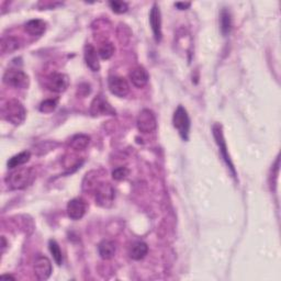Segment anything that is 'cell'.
<instances>
[{"instance_id": "1", "label": "cell", "mask_w": 281, "mask_h": 281, "mask_svg": "<svg viewBox=\"0 0 281 281\" xmlns=\"http://www.w3.org/2000/svg\"><path fill=\"white\" fill-rule=\"evenodd\" d=\"M34 177L35 174L32 168L21 167L11 171L10 174L6 177V184L8 185L10 189L21 190L30 185L33 182Z\"/></svg>"}, {"instance_id": "2", "label": "cell", "mask_w": 281, "mask_h": 281, "mask_svg": "<svg viewBox=\"0 0 281 281\" xmlns=\"http://www.w3.org/2000/svg\"><path fill=\"white\" fill-rule=\"evenodd\" d=\"M3 118L10 122L13 125H20L23 123L27 118V111L24 106L17 99H11L3 107Z\"/></svg>"}, {"instance_id": "3", "label": "cell", "mask_w": 281, "mask_h": 281, "mask_svg": "<svg viewBox=\"0 0 281 281\" xmlns=\"http://www.w3.org/2000/svg\"><path fill=\"white\" fill-rule=\"evenodd\" d=\"M172 124L182 136L184 141H188L190 132V119L187 110L183 106H179L172 117Z\"/></svg>"}, {"instance_id": "4", "label": "cell", "mask_w": 281, "mask_h": 281, "mask_svg": "<svg viewBox=\"0 0 281 281\" xmlns=\"http://www.w3.org/2000/svg\"><path fill=\"white\" fill-rule=\"evenodd\" d=\"M3 81L7 86L13 88L27 89L30 86V78L20 69H8L4 74Z\"/></svg>"}, {"instance_id": "5", "label": "cell", "mask_w": 281, "mask_h": 281, "mask_svg": "<svg viewBox=\"0 0 281 281\" xmlns=\"http://www.w3.org/2000/svg\"><path fill=\"white\" fill-rule=\"evenodd\" d=\"M114 196V188L109 183H100L96 186V202L98 206L103 208L111 207Z\"/></svg>"}, {"instance_id": "6", "label": "cell", "mask_w": 281, "mask_h": 281, "mask_svg": "<svg viewBox=\"0 0 281 281\" xmlns=\"http://www.w3.org/2000/svg\"><path fill=\"white\" fill-rule=\"evenodd\" d=\"M136 126L142 133H152L157 127V120L152 110L143 109L136 119Z\"/></svg>"}, {"instance_id": "7", "label": "cell", "mask_w": 281, "mask_h": 281, "mask_svg": "<svg viewBox=\"0 0 281 281\" xmlns=\"http://www.w3.org/2000/svg\"><path fill=\"white\" fill-rule=\"evenodd\" d=\"M213 136L215 139V142H217V144L219 145V148H220V154L222 156L223 160H224V162L226 163L227 167L229 168V170L232 171L233 176L235 177L236 176V172H235V168H234V165L232 163V161H231V157L228 155V150H227V146H226V142L224 140V135H223V131H222V126L220 124H214L213 125Z\"/></svg>"}, {"instance_id": "8", "label": "cell", "mask_w": 281, "mask_h": 281, "mask_svg": "<svg viewBox=\"0 0 281 281\" xmlns=\"http://www.w3.org/2000/svg\"><path fill=\"white\" fill-rule=\"evenodd\" d=\"M34 276L38 280H46L52 273V263L46 256H39L33 265Z\"/></svg>"}, {"instance_id": "9", "label": "cell", "mask_w": 281, "mask_h": 281, "mask_svg": "<svg viewBox=\"0 0 281 281\" xmlns=\"http://www.w3.org/2000/svg\"><path fill=\"white\" fill-rule=\"evenodd\" d=\"M69 86V77L66 74L55 73L47 78L46 87L56 93L66 91Z\"/></svg>"}, {"instance_id": "10", "label": "cell", "mask_w": 281, "mask_h": 281, "mask_svg": "<svg viewBox=\"0 0 281 281\" xmlns=\"http://www.w3.org/2000/svg\"><path fill=\"white\" fill-rule=\"evenodd\" d=\"M90 114L92 117H100V115H114L115 111L111 105L107 100L99 95L92 100L90 105Z\"/></svg>"}, {"instance_id": "11", "label": "cell", "mask_w": 281, "mask_h": 281, "mask_svg": "<svg viewBox=\"0 0 281 281\" xmlns=\"http://www.w3.org/2000/svg\"><path fill=\"white\" fill-rule=\"evenodd\" d=\"M149 24H150V28H152L155 41L157 43H160L163 38L162 14H161L160 7H158L157 4H154L152 9L149 11Z\"/></svg>"}, {"instance_id": "12", "label": "cell", "mask_w": 281, "mask_h": 281, "mask_svg": "<svg viewBox=\"0 0 281 281\" xmlns=\"http://www.w3.org/2000/svg\"><path fill=\"white\" fill-rule=\"evenodd\" d=\"M86 211H87V203L82 198H75L70 200L67 205L68 217L74 221L83 219V217L86 214Z\"/></svg>"}, {"instance_id": "13", "label": "cell", "mask_w": 281, "mask_h": 281, "mask_svg": "<svg viewBox=\"0 0 281 281\" xmlns=\"http://www.w3.org/2000/svg\"><path fill=\"white\" fill-rule=\"evenodd\" d=\"M109 89L112 95L123 98L127 96L130 91V86L126 79L120 76H113L109 79Z\"/></svg>"}, {"instance_id": "14", "label": "cell", "mask_w": 281, "mask_h": 281, "mask_svg": "<svg viewBox=\"0 0 281 281\" xmlns=\"http://www.w3.org/2000/svg\"><path fill=\"white\" fill-rule=\"evenodd\" d=\"M129 76H130V79H131L132 84L138 88H143L144 86L148 83V79H149L147 70L142 66L133 68L131 71H130Z\"/></svg>"}, {"instance_id": "15", "label": "cell", "mask_w": 281, "mask_h": 281, "mask_svg": "<svg viewBox=\"0 0 281 281\" xmlns=\"http://www.w3.org/2000/svg\"><path fill=\"white\" fill-rule=\"evenodd\" d=\"M84 57L85 62L87 64V66L92 71H98L100 69V62L98 57L97 49L93 47L91 44H86L84 48Z\"/></svg>"}, {"instance_id": "16", "label": "cell", "mask_w": 281, "mask_h": 281, "mask_svg": "<svg viewBox=\"0 0 281 281\" xmlns=\"http://www.w3.org/2000/svg\"><path fill=\"white\" fill-rule=\"evenodd\" d=\"M24 30L32 37H41L46 31V22L41 19H32L25 23Z\"/></svg>"}, {"instance_id": "17", "label": "cell", "mask_w": 281, "mask_h": 281, "mask_svg": "<svg viewBox=\"0 0 281 281\" xmlns=\"http://www.w3.org/2000/svg\"><path fill=\"white\" fill-rule=\"evenodd\" d=\"M99 255L105 261H109V259L113 258L115 255V251H117V245L113 241L105 240L99 244L98 246Z\"/></svg>"}, {"instance_id": "18", "label": "cell", "mask_w": 281, "mask_h": 281, "mask_svg": "<svg viewBox=\"0 0 281 281\" xmlns=\"http://www.w3.org/2000/svg\"><path fill=\"white\" fill-rule=\"evenodd\" d=\"M147 253H148L147 244L141 241L132 244V246L130 247V250H129V255L133 259V261H141V259H143L147 255Z\"/></svg>"}, {"instance_id": "19", "label": "cell", "mask_w": 281, "mask_h": 281, "mask_svg": "<svg viewBox=\"0 0 281 281\" xmlns=\"http://www.w3.org/2000/svg\"><path fill=\"white\" fill-rule=\"evenodd\" d=\"M19 48H20V42L17 38L14 37L3 38L2 43H0V49H2L3 54L16 52Z\"/></svg>"}, {"instance_id": "20", "label": "cell", "mask_w": 281, "mask_h": 281, "mask_svg": "<svg viewBox=\"0 0 281 281\" xmlns=\"http://www.w3.org/2000/svg\"><path fill=\"white\" fill-rule=\"evenodd\" d=\"M90 143V138L86 134H77L71 138L69 146L74 150H84L87 148Z\"/></svg>"}, {"instance_id": "21", "label": "cell", "mask_w": 281, "mask_h": 281, "mask_svg": "<svg viewBox=\"0 0 281 281\" xmlns=\"http://www.w3.org/2000/svg\"><path fill=\"white\" fill-rule=\"evenodd\" d=\"M30 157H31V153L27 152V150L25 152H21L17 155H14L8 161V167L10 169H13V168H18L20 166H22V165L30 161Z\"/></svg>"}, {"instance_id": "22", "label": "cell", "mask_w": 281, "mask_h": 281, "mask_svg": "<svg viewBox=\"0 0 281 281\" xmlns=\"http://www.w3.org/2000/svg\"><path fill=\"white\" fill-rule=\"evenodd\" d=\"M220 25L223 35L229 34L231 30H232V17H231V13L226 9L222 10L220 14Z\"/></svg>"}, {"instance_id": "23", "label": "cell", "mask_w": 281, "mask_h": 281, "mask_svg": "<svg viewBox=\"0 0 281 281\" xmlns=\"http://www.w3.org/2000/svg\"><path fill=\"white\" fill-rule=\"evenodd\" d=\"M48 248H49V251H51V254L53 256V259L55 261V263L59 266L62 265L63 254H62V250L60 248V245L57 244V242L55 240H49Z\"/></svg>"}, {"instance_id": "24", "label": "cell", "mask_w": 281, "mask_h": 281, "mask_svg": "<svg viewBox=\"0 0 281 281\" xmlns=\"http://www.w3.org/2000/svg\"><path fill=\"white\" fill-rule=\"evenodd\" d=\"M114 53V45L111 42H105L100 45L98 49V55L101 57L103 60H109L112 57Z\"/></svg>"}, {"instance_id": "25", "label": "cell", "mask_w": 281, "mask_h": 281, "mask_svg": "<svg viewBox=\"0 0 281 281\" xmlns=\"http://www.w3.org/2000/svg\"><path fill=\"white\" fill-rule=\"evenodd\" d=\"M57 104H59V99L57 98L46 99L43 103H41L40 111L43 113H52L56 109Z\"/></svg>"}, {"instance_id": "26", "label": "cell", "mask_w": 281, "mask_h": 281, "mask_svg": "<svg viewBox=\"0 0 281 281\" xmlns=\"http://www.w3.org/2000/svg\"><path fill=\"white\" fill-rule=\"evenodd\" d=\"M111 9L113 12L121 14V13H125L129 9V6L124 2H110L109 3Z\"/></svg>"}, {"instance_id": "27", "label": "cell", "mask_w": 281, "mask_h": 281, "mask_svg": "<svg viewBox=\"0 0 281 281\" xmlns=\"http://www.w3.org/2000/svg\"><path fill=\"white\" fill-rule=\"evenodd\" d=\"M129 169L126 167H118L112 171V178L114 180H123L129 176Z\"/></svg>"}, {"instance_id": "28", "label": "cell", "mask_w": 281, "mask_h": 281, "mask_svg": "<svg viewBox=\"0 0 281 281\" xmlns=\"http://www.w3.org/2000/svg\"><path fill=\"white\" fill-rule=\"evenodd\" d=\"M190 6H191V3H176V4H175V7H177V8H178L179 10H186V9H188Z\"/></svg>"}, {"instance_id": "29", "label": "cell", "mask_w": 281, "mask_h": 281, "mask_svg": "<svg viewBox=\"0 0 281 281\" xmlns=\"http://www.w3.org/2000/svg\"><path fill=\"white\" fill-rule=\"evenodd\" d=\"M2 279H14V278L10 275H4V276H2Z\"/></svg>"}]
</instances>
